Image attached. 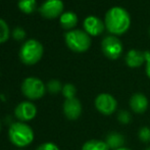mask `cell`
Wrapping results in <instances>:
<instances>
[{"mask_svg": "<svg viewBox=\"0 0 150 150\" xmlns=\"http://www.w3.org/2000/svg\"><path fill=\"white\" fill-rule=\"evenodd\" d=\"M105 28L115 35H122L126 33L131 25V18L129 12L120 6H113L105 13Z\"/></svg>", "mask_w": 150, "mask_h": 150, "instance_id": "obj_1", "label": "cell"}, {"mask_svg": "<svg viewBox=\"0 0 150 150\" xmlns=\"http://www.w3.org/2000/svg\"><path fill=\"white\" fill-rule=\"evenodd\" d=\"M10 142L16 147H26L34 140V132L29 125L23 122H13L8 130Z\"/></svg>", "mask_w": 150, "mask_h": 150, "instance_id": "obj_2", "label": "cell"}, {"mask_svg": "<svg viewBox=\"0 0 150 150\" xmlns=\"http://www.w3.org/2000/svg\"><path fill=\"white\" fill-rule=\"evenodd\" d=\"M43 55V46L37 40H28L23 44L20 50V58L23 63L33 65L41 59Z\"/></svg>", "mask_w": 150, "mask_h": 150, "instance_id": "obj_3", "label": "cell"}, {"mask_svg": "<svg viewBox=\"0 0 150 150\" xmlns=\"http://www.w3.org/2000/svg\"><path fill=\"white\" fill-rule=\"evenodd\" d=\"M65 43L67 47L75 52H84L89 49L91 38L89 34L82 30H71L65 33Z\"/></svg>", "mask_w": 150, "mask_h": 150, "instance_id": "obj_4", "label": "cell"}, {"mask_svg": "<svg viewBox=\"0 0 150 150\" xmlns=\"http://www.w3.org/2000/svg\"><path fill=\"white\" fill-rule=\"evenodd\" d=\"M22 92L28 99L36 100L44 96L46 87L44 83L38 78H27L22 84Z\"/></svg>", "mask_w": 150, "mask_h": 150, "instance_id": "obj_5", "label": "cell"}, {"mask_svg": "<svg viewBox=\"0 0 150 150\" xmlns=\"http://www.w3.org/2000/svg\"><path fill=\"white\" fill-rule=\"evenodd\" d=\"M101 49L109 59H117L122 53V43L115 36H106L101 42Z\"/></svg>", "mask_w": 150, "mask_h": 150, "instance_id": "obj_6", "label": "cell"}, {"mask_svg": "<svg viewBox=\"0 0 150 150\" xmlns=\"http://www.w3.org/2000/svg\"><path fill=\"white\" fill-rule=\"evenodd\" d=\"M95 107L103 115H110L117 108V101L108 93H101L95 98Z\"/></svg>", "mask_w": 150, "mask_h": 150, "instance_id": "obj_7", "label": "cell"}, {"mask_svg": "<svg viewBox=\"0 0 150 150\" xmlns=\"http://www.w3.org/2000/svg\"><path fill=\"white\" fill-rule=\"evenodd\" d=\"M63 2L61 0H46L40 7V13L46 18H55L62 14Z\"/></svg>", "mask_w": 150, "mask_h": 150, "instance_id": "obj_8", "label": "cell"}, {"mask_svg": "<svg viewBox=\"0 0 150 150\" xmlns=\"http://www.w3.org/2000/svg\"><path fill=\"white\" fill-rule=\"evenodd\" d=\"M14 115L22 122H28L33 120L37 115V108L30 101L21 102L14 109Z\"/></svg>", "mask_w": 150, "mask_h": 150, "instance_id": "obj_9", "label": "cell"}, {"mask_svg": "<svg viewBox=\"0 0 150 150\" xmlns=\"http://www.w3.org/2000/svg\"><path fill=\"white\" fill-rule=\"evenodd\" d=\"M63 113L71 120H78L82 113V104L78 98L65 99L63 103Z\"/></svg>", "mask_w": 150, "mask_h": 150, "instance_id": "obj_10", "label": "cell"}, {"mask_svg": "<svg viewBox=\"0 0 150 150\" xmlns=\"http://www.w3.org/2000/svg\"><path fill=\"white\" fill-rule=\"evenodd\" d=\"M84 29L85 32L88 33L89 35L92 36H98L104 31L105 24L100 20L99 18L94 16H87L84 21Z\"/></svg>", "mask_w": 150, "mask_h": 150, "instance_id": "obj_11", "label": "cell"}, {"mask_svg": "<svg viewBox=\"0 0 150 150\" xmlns=\"http://www.w3.org/2000/svg\"><path fill=\"white\" fill-rule=\"evenodd\" d=\"M130 107L134 112L143 113L148 108V99L142 93H135L130 98Z\"/></svg>", "mask_w": 150, "mask_h": 150, "instance_id": "obj_12", "label": "cell"}, {"mask_svg": "<svg viewBox=\"0 0 150 150\" xmlns=\"http://www.w3.org/2000/svg\"><path fill=\"white\" fill-rule=\"evenodd\" d=\"M126 63L130 67H139L146 62V57H145V51H138V50L131 49L127 52L126 54Z\"/></svg>", "mask_w": 150, "mask_h": 150, "instance_id": "obj_13", "label": "cell"}, {"mask_svg": "<svg viewBox=\"0 0 150 150\" xmlns=\"http://www.w3.org/2000/svg\"><path fill=\"white\" fill-rule=\"evenodd\" d=\"M104 142L107 144L109 149L115 150L124 147L126 141H125V137L122 134L117 132H110L106 135Z\"/></svg>", "mask_w": 150, "mask_h": 150, "instance_id": "obj_14", "label": "cell"}, {"mask_svg": "<svg viewBox=\"0 0 150 150\" xmlns=\"http://www.w3.org/2000/svg\"><path fill=\"white\" fill-rule=\"evenodd\" d=\"M77 23H78V16L75 12L67 11L60 16V25L65 30L73 29L74 27H76Z\"/></svg>", "mask_w": 150, "mask_h": 150, "instance_id": "obj_15", "label": "cell"}, {"mask_svg": "<svg viewBox=\"0 0 150 150\" xmlns=\"http://www.w3.org/2000/svg\"><path fill=\"white\" fill-rule=\"evenodd\" d=\"M82 150H110L109 147L104 141L96 140V139H92L87 142L84 143L82 146Z\"/></svg>", "mask_w": 150, "mask_h": 150, "instance_id": "obj_16", "label": "cell"}, {"mask_svg": "<svg viewBox=\"0 0 150 150\" xmlns=\"http://www.w3.org/2000/svg\"><path fill=\"white\" fill-rule=\"evenodd\" d=\"M18 8L24 13L31 14L37 8V2H36V0H20L18 1Z\"/></svg>", "mask_w": 150, "mask_h": 150, "instance_id": "obj_17", "label": "cell"}, {"mask_svg": "<svg viewBox=\"0 0 150 150\" xmlns=\"http://www.w3.org/2000/svg\"><path fill=\"white\" fill-rule=\"evenodd\" d=\"M62 95L65 97V99H71L76 97V93H77V89L73 84H65L62 87Z\"/></svg>", "mask_w": 150, "mask_h": 150, "instance_id": "obj_18", "label": "cell"}, {"mask_svg": "<svg viewBox=\"0 0 150 150\" xmlns=\"http://www.w3.org/2000/svg\"><path fill=\"white\" fill-rule=\"evenodd\" d=\"M9 38V28L3 20L0 18V43L7 41Z\"/></svg>", "mask_w": 150, "mask_h": 150, "instance_id": "obj_19", "label": "cell"}, {"mask_svg": "<svg viewBox=\"0 0 150 150\" xmlns=\"http://www.w3.org/2000/svg\"><path fill=\"white\" fill-rule=\"evenodd\" d=\"M62 87L63 86L61 85V83L58 80H51L47 84V90L51 94H57L58 92L62 91Z\"/></svg>", "mask_w": 150, "mask_h": 150, "instance_id": "obj_20", "label": "cell"}, {"mask_svg": "<svg viewBox=\"0 0 150 150\" xmlns=\"http://www.w3.org/2000/svg\"><path fill=\"white\" fill-rule=\"evenodd\" d=\"M138 138L141 142L149 143L150 142V128L148 127H142L138 131Z\"/></svg>", "mask_w": 150, "mask_h": 150, "instance_id": "obj_21", "label": "cell"}, {"mask_svg": "<svg viewBox=\"0 0 150 150\" xmlns=\"http://www.w3.org/2000/svg\"><path fill=\"white\" fill-rule=\"evenodd\" d=\"M117 120L122 125H128L132 120V115L127 110H120L117 113Z\"/></svg>", "mask_w": 150, "mask_h": 150, "instance_id": "obj_22", "label": "cell"}, {"mask_svg": "<svg viewBox=\"0 0 150 150\" xmlns=\"http://www.w3.org/2000/svg\"><path fill=\"white\" fill-rule=\"evenodd\" d=\"M12 37H13V39L18 40V41L24 40L25 38H26V32H25V30L23 28L18 27V28H16L12 31Z\"/></svg>", "mask_w": 150, "mask_h": 150, "instance_id": "obj_23", "label": "cell"}, {"mask_svg": "<svg viewBox=\"0 0 150 150\" xmlns=\"http://www.w3.org/2000/svg\"><path fill=\"white\" fill-rule=\"evenodd\" d=\"M37 150H59V148H58L57 145H55L54 143L47 142V143H43V144L40 145L37 148Z\"/></svg>", "mask_w": 150, "mask_h": 150, "instance_id": "obj_24", "label": "cell"}, {"mask_svg": "<svg viewBox=\"0 0 150 150\" xmlns=\"http://www.w3.org/2000/svg\"><path fill=\"white\" fill-rule=\"evenodd\" d=\"M145 57H146V74L148 76V78L150 79V52L149 51H145Z\"/></svg>", "mask_w": 150, "mask_h": 150, "instance_id": "obj_25", "label": "cell"}, {"mask_svg": "<svg viewBox=\"0 0 150 150\" xmlns=\"http://www.w3.org/2000/svg\"><path fill=\"white\" fill-rule=\"evenodd\" d=\"M115 150H131V149H130V148H127V147H122V148L115 149Z\"/></svg>", "mask_w": 150, "mask_h": 150, "instance_id": "obj_26", "label": "cell"}, {"mask_svg": "<svg viewBox=\"0 0 150 150\" xmlns=\"http://www.w3.org/2000/svg\"><path fill=\"white\" fill-rule=\"evenodd\" d=\"M145 150H150V146L148 147V148H146V149H145Z\"/></svg>", "mask_w": 150, "mask_h": 150, "instance_id": "obj_27", "label": "cell"}, {"mask_svg": "<svg viewBox=\"0 0 150 150\" xmlns=\"http://www.w3.org/2000/svg\"><path fill=\"white\" fill-rule=\"evenodd\" d=\"M148 32H149V35H150V27H149V29H148Z\"/></svg>", "mask_w": 150, "mask_h": 150, "instance_id": "obj_28", "label": "cell"}]
</instances>
